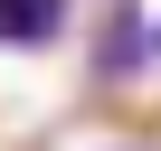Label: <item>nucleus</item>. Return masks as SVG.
<instances>
[{
    "mask_svg": "<svg viewBox=\"0 0 161 151\" xmlns=\"http://www.w3.org/2000/svg\"><path fill=\"white\" fill-rule=\"evenodd\" d=\"M66 0H0V47H57L66 38Z\"/></svg>",
    "mask_w": 161,
    "mask_h": 151,
    "instance_id": "f257e3e1",
    "label": "nucleus"
},
{
    "mask_svg": "<svg viewBox=\"0 0 161 151\" xmlns=\"http://www.w3.org/2000/svg\"><path fill=\"white\" fill-rule=\"evenodd\" d=\"M142 47H152V38H142V0H104V57H95L104 85H114L123 66H142Z\"/></svg>",
    "mask_w": 161,
    "mask_h": 151,
    "instance_id": "f03ea898",
    "label": "nucleus"
},
{
    "mask_svg": "<svg viewBox=\"0 0 161 151\" xmlns=\"http://www.w3.org/2000/svg\"><path fill=\"white\" fill-rule=\"evenodd\" d=\"M152 57H161V29H152Z\"/></svg>",
    "mask_w": 161,
    "mask_h": 151,
    "instance_id": "7ed1b4c3",
    "label": "nucleus"
},
{
    "mask_svg": "<svg viewBox=\"0 0 161 151\" xmlns=\"http://www.w3.org/2000/svg\"><path fill=\"white\" fill-rule=\"evenodd\" d=\"M114 151H123V142H114Z\"/></svg>",
    "mask_w": 161,
    "mask_h": 151,
    "instance_id": "20e7f679",
    "label": "nucleus"
}]
</instances>
